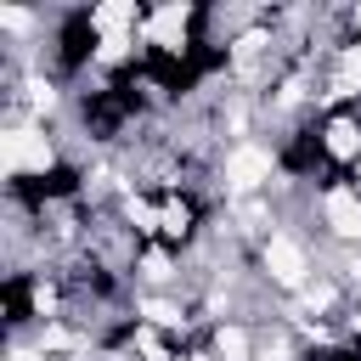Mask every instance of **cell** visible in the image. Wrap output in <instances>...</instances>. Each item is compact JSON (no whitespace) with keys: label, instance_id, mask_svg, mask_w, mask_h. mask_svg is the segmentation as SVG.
<instances>
[{"label":"cell","instance_id":"6da1fadb","mask_svg":"<svg viewBox=\"0 0 361 361\" xmlns=\"http://www.w3.org/2000/svg\"><path fill=\"white\" fill-rule=\"evenodd\" d=\"M0 158H6V169H45L51 164V141L39 130H6L0 135Z\"/></svg>","mask_w":361,"mask_h":361},{"label":"cell","instance_id":"7a4b0ae2","mask_svg":"<svg viewBox=\"0 0 361 361\" xmlns=\"http://www.w3.org/2000/svg\"><path fill=\"white\" fill-rule=\"evenodd\" d=\"M265 265H271V276H276L282 288H299V282H305V254H299L288 237H271V243H265Z\"/></svg>","mask_w":361,"mask_h":361},{"label":"cell","instance_id":"3957f363","mask_svg":"<svg viewBox=\"0 0 361 361\" xmlns=\"http://www.w3.org/2000/svg\"><path fill=\"white\" fill-rule=\"evenodd\" d=\"M226 180H231V186H259V180H271V152H259V147H237L231 164H226Z\"/></svg>","mask_w":361,"mask_h":361},{"label":"cell","instance_id":"277c9868","mask_svg":"<svg viewBox=\"0 0 361 361\" xmlns=\"http://www.w3.org/2000/svg\"><path fill=\"white\" fill-rule=\"evenodd\" d=\"M322 209H327V226H333L338 237H361V197H355V192L338 186V192H327Z\"/></svg>","mask_w":361,"mask_h":361},{"label":"cell","instance_id":"5b68a950","mask_svg":"<svg viewBox=\"0 0 361 361\" xmlns=\"http://www.w3.org/2000/svg\"><path fill=\"white\" fill-rule=\"evenodd\" d=\"M147 34H152V45H180V34H186V6H164V11H152Z\"/></svg>","mask_w":361,"mask_h":361},{"label":"cell","instance_id":"8992f818","mask_svg":"<svg viewBox=\"0 0 361 361\" xmlns=\"http://www.w3.org/2000/svg\"><path fill=\"white\" fill-rule=\"evenodd\" d=\"M214 350H220V361H248V333L243 327H220Z\"/></svg>","mask_w":361,"mask_h":361},{"label":"cell","instance_id":"52a82bcc","mask_svg":"<svg viewBox=\"0 0 361 361\" xmlns=\"http://www.w3.org/2000/svg\"><path fill=\"white\" fill-rule=\"evenodd\" d=\"M327 147H333L338 158H355V152H361V135H355V124H333V130H327Z\"/></svg>","mask_w":361,"mask_h":361},{"label":"cell","instance_id":"ba28073f","mask_svg":"<svg viewBox=\"0 0 361 361\" xmlns=\"http://www.w3.org/2000/svg\"><path fill=\"white\" fill-rule=\"evenodd\" d=\"M130 17H135V6H102V11H96V28H102V34H124Z\"/></svg>","mask_w":361,"mask_h":361},{"label":"cell","instance_id":"9c48e42d","mask_svg":"<svg viewBox=\"0 0 361 361\" xmlns=\"http://www.w3.org/2000/svg\"><path fill=\"white\" fill-rule=\"evenodd\" d=\"M355 85H361V45L344 56V73H338V90H355Z\"/></svg>","mask_w":361,"mask_h":361},{"label":"cell","instance_id":"30bf717a","mask_svg":"<svg viewBox=\"0 0 361 361\" xmlns=\"http://www.w3.org/2000/svg\"><path fill=\"white\" fill-rule=\"evenodd\" d=\"M147 316H152V322H158V327H175V322H180V310H169V305H158V299H152V305H147Z\"/></svg>","mask_w":361,"mask_h":361},{"label":"cell","instance_id":"8fae6325","mask_svg":"<svg viewBox=\"0 0 361 361\" xmlns=\"http://www.w3.org/2000/svg\"><path fill=\"white\" fill-rule=\"evenodd\" d=\"M124 51H130V39H124V34H107V39H102V56H107V62H113V56H124Z\"/></svg>","mask_w":361,"mask_h":361},{"label":"cell","instance_id":"7c38bea8","mask_svg":"<svg viewBox=\"0 0 361 361\" xmlns=\"http://www.w3.org/2000/svg\"><path fill=\"white\" fill-rule=\"evenodd\" d=\"M130 220H135V226H158V214H152L147 203H135V197H130Z\"/></svg>","mask_w":361,"mask_h":361},{"label":"cell","instance_id":"4fadbf2b","mask_svg":"<svg viewBox=\"0 0 361 361\" xmlns=\"http://www.w3.org/2000/svg\"><path fill=\"white\" fill-rule=\"evenodd\" d=\"M0 23H6V28H23V23H28V11H17V6H6V11H0Z\"/></svg>","mask_w":361,"mask_h":361}]
</instances>
